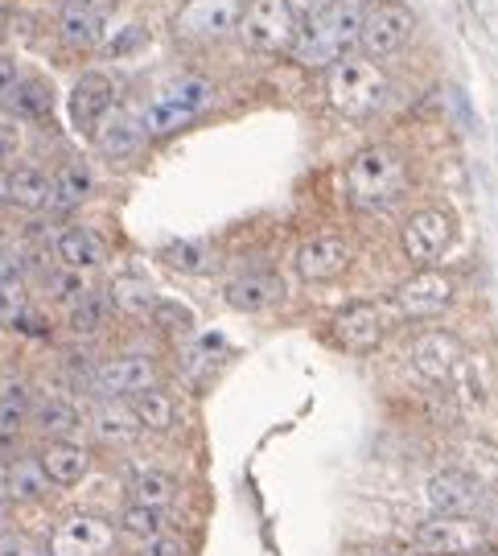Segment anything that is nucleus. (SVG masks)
Returning <instances> with one entry per match:
<instances>
[{
  "label": "nucleus",
  "instance_id": "nucleus-1",
  "mask_svg": "<svg viewBox=\"0 0 498 556\" xmlns=\"http://www.w3.org/2000/svg\"><path fill=\"white\" fill-rule=\"evenodd\" d=\"M215 103H219V83L210 75L190 71V75H174V79L161 83L157 91L137 108V124L144 128L149 140L174 137V132L206 116Z\"/></svg>",
  "mask_w": 498,
  "mask_h": 556
},
{
  "label": "nucleus",
  "instance_id": "nucleus-2",
  "mask_svg": "<svg viewBox=\"0 0 498 556\" xmlns=\"http://www.w3.org/2000/svg\"><path fill=\"white\" fill-rule=\"evenodd\" d=\"M408 190V161L392 144H367L346 161L342 194L359 211H387Z\"/></svg>",
  "mask_w": 498,
  "mask_h": 556
},
{
  "label": "nucleus",
  "instance_id": "nucleus-3",
  "mask_svg": "<svg viewBox=\"0 0 498 556\" xmlns=\"http://www.w3.org/2000/svg\"><path fill=\"white\" fill-rule=\"evenodd\" d=\"M359 21H362V0H339L330 4L318 17L301 21L297 46H293V59L305 71H325L339 59L359 50Z\"/></svg>",
  "mask_w": 498,
  "mask_h": 556
},
{
  "label": "nucleus",
  "instance_id": "nucleus-4",
  "mask_svg": "<svg viewBox=\"0 0 498 556\" xmlns=\"http://www.w3.org/2000/svg\"><path fill=\"white\" fill-rule=\"evenodd\" d=\"M392 96V83H387V71L379 66V59H367V54H346L334 66H325V100L330 108L346 119H367L383 112V103Z\"/></svg>",
  "mask_w": 498,
  "mask_h": 556
},
{
  "label": "nucleus",
  "instance_id": "nucleus-5",
  "mask_svg": "<svg viewBox=\"0 0 498 556\" xmlns=\"http://www.w3.org/2000/svg\"><path fill=\"white\" fill-rule=\"evenodd\" d=\"M235 34H240V41L247 50L268 54V59H280V54H293L301 21H297V13L289 9V0H247L240 9Z\"/></svg>",
  "mask_w": 498,
  "mask_h": 556
},
{
  "label": "nucleus",
  "instance_id": "nucleus-6",
  "mask_svg": "<svg viewBox=\"0 0 498 556\" xmlns=\"http://www.w3.org/2000/svg\"><path fill=\"white\" fill-rule=\"evenodd\" d=\"M399 326L392 301H350L330 318V338L346 355H371Z\"/></svg>",
  "mask_w": 498,
  "mask_h": 556
},
{
  "label": "nucleus",
  "instance_id": "nucleus-7",
  "mask_svg": "<svg viewBox=\"0 0 498 556\" xmlns=\"http://www.w3.org/2000/svg\"><path fill=\"white\" fill-rule=\"evenodd\" d=\"M417 38V13L404 0H371L362 4L359 21V54L367 59H392Z\"/></svg>",
  "mask_w": 498,
  "mask_h": 556
},
{
  "label": "nucleus",
  "instance_id": "nucleus-8",
  "mask_svg": "<svg viewBox=\"0 0 498 556\" xmlns=\"http://www.w3.org/2000/svg\"><path fill=\"white\" fill-rule=\"evenodd\" d=\"M424 498L433 507V516H465V519H486L490 511V482L478 475L461 470V466H445L424 482Z\"/></svg>",
  "mask_w": 498,
  "mask_h": 556
},
{
  "label": "nucleus",
  "instance_id": "nucleus-9",
  "mask_svg": "<svg viewBox=\"0 0 498 556\" xmlns=\"http://www.w3.org/2000/svg\"><path fill=\"white\" fill-rule=\"evenodd\" d=\"M458 239V219L445 206H420L399 227V252L417 268H433Z\"/></svg>",
  "mask_w": 498,
  "mask_h": 556
},
{
  "label": "nucleus",
  "instance_id": "nucleus-10",
  "mask_svg": "<svg viewBox=\"0 0 498 556\" xmlns=\"http://www.w3.org/2000/svg\"><path fill=\"white\" fill-rule=\"evenodd\" d=\"M116 548H120L116 523L95 516V511L62 516L46 540V556H116Z\"/></svg>",
  "mask_w": 498,
  "mask_h": 556
},
{
  "label": "nucleus",
  "instance_id": "nucleus-11",
  "mask_svg": "<svg viewBox=\"0 0 498 556\" xmlns=\"http://www.w3.org/2000/svg\"><path fill=\"white\" fill-rule=\"evenodd\" d=\"M392 309L399 321H429L440 318L454 301H458V280L440 268H420L408 280H399L396 293H392Z\"/></svg>",
  "mask_w": 498,
  "mask_h": 556
},
{
  "label": "nucleus",
  "instance_id": "nucleus-12",
  "mask_svg": "<svg viewBox=\"0 0 498 556\" xmlns=\"http://www.w3.org/2000/svg\"><path fill=\"white\" fill-rule=\"evenodd\" d=\"M417 548L424 556H474L482 548H490V528L482 519L465 516H429L417 523Z\"/></svg>",
  "mask_w": 498,
  "mask_h": 556
},
{
  "label": "nucleus",
  "instance_id": "nucleus-13",
  "mask_svg": "<svg viewBox=\"0 0 498 556\" xmlns=\"http://www.w3.org/2000/svg\"><path fill=\"white\" fill-rule=\"evenodd\" d=\"M91 388L103 400H132L149 388H161V363L144 351H128V355H112L95 363Z\"/></svg>",
  "mask_w": 498,
  "mask_h": 556
},
{
  "label": "nucleus",
  "instance_id": "nucleus-14",
  "mask_svg": "<svg viewBox=\"0 0 498 556\" xmlns=\"http://www.w3.org/2000/svg\"><path fill=\"white\" fill-rule=\"evenodd\" d=\"M350 264H355V248H350V239L334 236V231L309 236L293 256V268L305 285H330V280L346 277Z\"/></svg>",
  "mask_w": 498,
  "mask_h": 556
},
{
  "label": "nucleus",
  "instance_id": "nucleus-15",
  "mask_svg": "<svg viewBox=\"0 0 498 556\" xmlns=\"http://www.w3.org/2000/svg\"><path fill=\"white\" fill-rule=\"evenodd\" d=\"M240 0H186L174 17V34L181 41H222L240 25Z\"/></svg>",
  "mask_w": 498,
  "mask_h": 556
},
{
  "label": "nucleus",
  "instance_id": "nucleus-16",
  "mask_svg": "<svg viewBox=\"0 0 498 556\" xmlns=\"http://www.w3.org/2000/svg\"><path fill=\"white\" fill-rule=\"evenodd\" d=\"M461 358H465V342L454 330H424L408 346L412 371L420 379H429V383H449L454 371L461 367Z\"/></svg>",
  "mask_w": 498,
  "mask_h": 556
},
{
  "label": "nucleus",
  "instance_id": "nucleus-17",
  "mask_svg": "<svg viewBox=\"0 0 498 556\" xmlns=\"http://www.w3.org/2000/svg\"><path fill=\"white\" fill-rule=\"evenodd\" d=\"M222 301L235 309V314H268L289 301V285L280 273L256 268V273H240L222 285Z\"/></svg>",
  "mask_w": 498,
  "mask_h": 556
},
{
  "label": "nucleus",
  "instance_id": "nucleus-18",
  "mask_svg": "<svg viewBox=\"0 0 498 556\" xmlns=\"http://www.w3.org/2000/svg\"><path fill=\"white\" fill-rule=\"evenodd\" d=\"M112 108H116V87L107 75H82L66 96V116L79 137H95V128L112 116Z\"/></svg>",
  "mask_w": 498,
  "mask_h": 556
},
{
  "label": "nucleus",
  "instance_id": "nucleus-19",
  "mask_svg": "<svg viewBox=\"0 0 498 556\" xmlns=\"http://www.w3.org/2000/svg\"><path fill=\"white\" fill-rule=\"evenodd\" d=\"M112 17V0H62L59 38L71 50H95Z\"/></svg>",
  "mask_w": 498,
  "mask_h": 556
},
{
  "label": "nucleus",
  "instance_id": "nucleus-20",
  "mask_svg": "<svg viewBox=\"0 0 498 556\" xmlns=\"http://www.w3.org/2000/svg\"><path fill=\"white\" fill-rule=\"evenodd\" d=\"M34 457L41 462V470H46L54 491H75L82 478L91 475V466H95V454H91L79 438L41 441V450Z\"/></svg>",
  "mask_w": 498,
  "mask_h": 556
},
{
  "label": "nucleus",
  "instance_id": "nucleus-21",
  "mask_svg": "<svg viewBox=\"0 0 498 556\" xmlns=\"http://www.w3.org/2000/svg\"><path fill=\"white\" fill-rule=\"evenodd\" d=\"M9 178V211H25V215H41L54 206V174L38 165V161H17L4 169Z\"/></svg>",
  "mask_w": 498,
  "mask_h": 556
},
{
  "label": "nucleus",
  "instance_id": "nucleus-22",
  "mask_svg": "<svg viewBox=\"0 0 498 556\" xmlns=\"http://www.w3.org/2000/svg\"><path fill=\"white\" fill-rule=\"evenodd\" d=\"M54 260L62 268H75V273H100L107 264V243L95 227H82V223H71L54 236Z\"/></svg>",
  "mask_w": 498,
  "mask_h": 556
},
{
  "label": "nucleus",
  "instance_id": "nucleus-23",
  "mask_svg": "<svg viewBox=\"0 0 498 556\" xmlns=\"http://www.w3.org/2000/svg\"><path fill=\"white\" fill-rule=\"evenodd\" d=\"M87 429L107 450H128V445H137L144 438L137 417H132V408H128V400H103V404H95L91 417H87Z\"/></svg>",
  "mask_w": 498,
  "mask_h": 556
},
{
  "label": "nucleus",
  "instance_id": "nucleus-24",
  "mask_svg": "<svg viewBox=\"0 0 498 556\" xmlns=\"http://www.w3.org/2000/svg\"><path fill=\"white\" fill-rule=\"evenodd\" d=\"M29 429H34V433H41L46 441L79 438V429H82L79 404H75L71 396H59V392L38 396V400H34V413H29Z\"/></svg>",
  "mask_w": 498,
  "mask_h": 556
},
{
  "label": "nucleus",
  "instance_id": "nucleus-25",
  "mask_svg": "<svg viewBox=\"0 0 498 556\" xmlns=\"http://www.w3.org/2000/svg\"><path fill=\"white\" fill-rule=\"evenodd\" d=\"M95 149H100L107 161H132L144 149V128L137 124V112H120V108H112V116L103 119L100 128H95Z\"/></svg>",
  "mask_w": 498,
  "mask_h": 556
},
{
  "label": "nucleus",
  "instance_id": "nucleus-26",
  "mask_svg": "<svg viewBox=\"0 0 498 556\" xmlns=\"http://www.w3.org/2000/svg\"><path fill=\"white\" fill-rule=\"evenodd\" d=\"M50 478L41 470L38 457H13L9 466H4V498L9 503H17V507H38L50 498Z\"/></svg>",
  "mask_w": 498,
  "mask_h": 556
},
{
  "label": "nucleus",
  "instance_id": "nucleus-27",
  "mask_svg": "<svg viewBox=\"0 0 498 556\" xmlns=\"http://www.w3.org/2000/svg\"><path fill=\"white\" fill-rule=\"evenodd\" d=\"M4 112L17 119V124H46V119L54 116V83L34 75V71H25V79L9 96Z\"/></svg>",
  "mask_w": 498,
  "mask_h": 556
},
{
  "label": "nucleus",
  "instance_id": "nucleus-28",
  "mask_svg": "<svg viewBox=\"0 0 498 556\" xmlns=\"http://www.w3.org/2000/svg\"><path fill=\"white\" fill-rule=\"evenodd\" d=\"M128 408H132V417H137L140 433H153V438H165V433H174V429L181 425L178 400L169 396L165 388H149V392H140V396L128 400Z\"/></svg>",
  "mask_w": 498,
  "mask_h": 556
},
{
  "label": "nucleus",
  "instance_id": "nucleus-29",
  "mask_svg": "<svg viewBox=\"0 0 498 556\" xmlns=\"http://www.w3.org/2000/svg\"><path fill=\"white\" fill-rule=\"evenodd\" d=\"M91 194H95V169L79 157L62 161L59 169H54V206L50 211H59V215L79 211Z\"/></svg>",
  "mask_w": 498,
  "mask_h": 556
},
{
  "label": "nucleus",
  "instance_id": "nucleus-30",
  "mask_svg": "<svg viewBox=\"0 0 498 556\" xmlns=\"http://www.w3.org/2000/svg\"><path fill=\"white\" fill-rule=\"evenodd\" d=\"M128 498L149 507H169L178 498V478L161 466H132L128 470Z\"/></svg>",
  "mask_w": 498,
  "mask_h": 556
},
{
  "label": "nucleus",
  "instance_id": "nucleus-31",
  "mask_svg": "<svg viewBox=\"0 0 498 556\" xmlns=\"http://www.w3.org/2000/svg\"><path fill=\"white\" fill-rule=\"evenodd\" d=\"M103 298L112 305V314H124V318H149V309L157 305V289L140 277H116Z\"/></svg>",
  "mask_w": 498,
  "mask_h": 556
},
{
  "label": "nucleus",
  "instance_id": "nucleus-32",
  "mask_svg": "<svg viewBox=\"0 0 498 556\" xmlns=\"http://www.w3.org/2000/svg\"><path fill=\"white\" fill-rule=\"evenodd\" d=\"M116 318L112 314V305L103 298V289H91V293H82L75 305H66V330L75 338H95L107 330V321Z\"/></svg>",
  "mask_w": 498,
  "mask_h": 556
},
{
  "label": "nucleus",
  "instance_id": "nucleus-33",
  "mask_svg": "<svg viewBox=\"0 0 498 556\" xmlns=\"http://www.w3.org/2000/svg\"><path fill=\"white\" fill-rule=\"evenodd\" d=\"M34 400H38V392L29 388V379H4L0 383V433L4 438H17V429L29 425Z\"/></svg>",
  "mask_w": 498,
  "mask_h": 556
},
{
  "label": "nucleus",
  "instance_id": "nucleus-34",
  "mask_svg": "<svg viewBox=\"0 0 498 556\" xmlns=\"http://www.w3.org/2000/svg\"><path fill=\"white\" fill-rule=\"evenodd\" d=\"M161 260L174 273H181V277H206V273H215V248L202 243V239H174V243L161 248Z\"/></svg>",
  "mask_w": 498,
  "mask_h": 556
},
{
  "label": "nucleus",
  "instance_id": "nucleus-35",
  "mask_svg": "<svg viewBox=\"0 0 498 556\" xmlns=\"http://www.w3.org/2000/svg\"><path fill=\"white\" fill-rule=\"evenodd\" d=\"M165 528H169V507H149V503H132V498H128V507L116 519V532L140 540V544L161 536Z\"/></svg>",
  "mask_w": 498,
  "mask_h": 556
},
{
  "label": "nucleus",
  "instance_id": "nucleus-36",
  "mask_svg": "<svg viewBox=\"0 0 498 556\" xmlns=\"http://www.w3.org/2000/svg\"><path fill=\"white\" fill-rule=\"evenodd\" d=\"M149 321L157 326L161 334H169V338H190L194 330H199L194 309H190V305H181V301H174V298H157V305L149 309Z\"/></svg>",
  "mask_w": 498,
  "mask_h": 556
},
{
  "label": "nucleus",
  "instance_id": "nucleus-37",
  "mask_svg": "<svg viewBox=\"0 0 498 556\" xmlns=\"http://www.w3.org/2000/svg\"><path fill=\"white\" fill-rule=\"evenodd\" d=\"M34 301H29V285L25 277H0V330H17L29 318Z\"/></svg>",
  "mask_w": 498,
  "mask_h": 556
},
{
  "label": "nucleus",
  "instance_id": "nucleus-38",
  "mask_svg": "<svg viewBox=\"0 0 498 556\" xmlns=\"http://www.w3.org/2000/svg\"><path fill=\"white\" fill-rule=\"evenodd\" d=\"M82 293H91V285H87V273H75V268H54L50 277H46V298L59 301V305H75Z\"/></svg>",
  "mask_w": 498,
  "mask_h": 556
},
{
  "label": "nucleus",
  "instance_id": "nucleus-39",
  "mask_svg": "<svg viewBox=\"0 0 498 556\" xmlns=\"http://www.w3.org/2000/svg\"><path fill=\"white\" fill-rule=\"evenodd\" d=\"M25 153V128L13 116H0V169L17 165Z\"/></svg>",
  "mask_w": 498,
  "mask_h": 556
},
{
  "label": "nucleus",
  "instance_id": "nucleus-40",
  "mask_svg": "<svg viewBox=\"0 0 498 556\" xmlns=\"http://www.w3.org/2000/svg\"><path fill=\"white\" fill-rule=\"evenodd\" d=\"M0 556H46V544L34 540L29 532L4 528V532H0Z\"/></svg>",
  "mask_w": 498,
  "mask_h": 556
},
{
  "label": "nucleus",
  "instance_id": "nucleus-41",
  "mask_svg": "<svg viewBox=\"0 0 498 556\" xmlns=\"http://www.w3.org/2000/svg\"><path fill=\"white\" fill-rule=\"evenodd\" d=\"M137 556H190V544L181 536H174V532H161V536L144 540Z\"/></svg>",
  "mask_w": 498,
  "mask_h": 556
},
{
  "label": "nucleus",
  "instance_id": "nucleus-42",
  "mask_svg": "<svg viewBox=\"0 0 498 556\" xmlns=\"http://www.w3.org/2000/svg\"><path fill=\"white\" fill-rule=\"evenodd\" d=\"M25 79V66L13 54H0V108L9 103V96L17 91V83Z\"/></svg>",
  "mask_w": 498,
  "mask_h": 556
},
{
  "label": "nucleus",
  "instance_id": "nucleus-43",
  "mask_svg": "<svg viewBox=\"0 0 498 556\" xmlns=\"http://www.w3.org/2000/svg\"><path fill=\"white\" fill-rule=\"evenodd\" d=\"M330 4H339V0H289V9L297 13V21H309L318 17V13H325Z\"/></svg>",
  "mask_w": 498,
  "mask_h": 556
},
{
  "label": "nucleus",
  "instance_id": "nucleus-44",
  "mask_svg": "<svg viewBox=\"0 0 498 556\" xmlns=\"http://www.w3.org/2000/svg\"><path fill=\"white\" fill-rule=\"evenodd\" d=\"M124 41H107V54H124V50H137V46H144V29H124L120 34Z\"/></svg>",
  "mask_w": 498,
  "mask_h": 556
},
{
  "label": "nucleus",
  "instance_id": "nucleus-45",
  "mask_svg": "<svg viewBox=\"0 0 498 556\" xmlns=\"http://www.w3.org/2000/svg\"><path fill=\"white\" fill-rule=\"evenodd\" d=\"M9 211V178H4V169H0V215Z\"/></svg>",
  "mask_w": 498,
  "mask_h": 556
},
{
  "label": "nucleus",
  "instance_id": "nucleus-46",
  "mask_svg": "<svg viewBox=\"0 0 498 556\" xmlns=\"http://www.w3.org/2000/svg\"><path fill=\"white\" fill-rule=\"evenodd\" d=\"M362 556H396V553H392V548H367Z\"/></svg>",
  "mask_w": 498,
  "mask_h": 556
},
{
  "label": "nucleus",
  "instance_id": "nucleus-47",
  "mask_svg": "<svg viewBox=\"0 0 498 556\" xmlns=\"http://www.w3.org/2000/svg\"><path fill=\"white\" fill-rule=\"evenodd\" d=\"M474 556H498V548L490 544V548H482V553H474Z\"/></svg>",
  "mask_w": 498,
  "mask_h": 556
},
{
  "label": "nucleus",
  "instance_id": "nucleus-48",
  "mask_svg": "<svg viewBox=\"0 0 498 556\" xmlns=\"http://www.w3.org/2000/svg\"><path fill=\"white\" fill-rule=\"evenodd\" d=\"M0 532H4V498H0Z\"/></svg>",
  "mask_w": 498,
  "mask_h": 556
},
{
  "label": "nucleus",
  "instance_id": "nucleus-49",
  "mask_svg": "<svg viewBox=\"0 0 498 556\" xmlns=\"http://www.w3.org/2000/svg\"><path fill=\"white\" fill-rule=\"evenodd\" d=\"M0 17H4V0H0Z\"/></svg>",
  "mask_w": 498,
  "mask_h": 556
}]
</instances>
